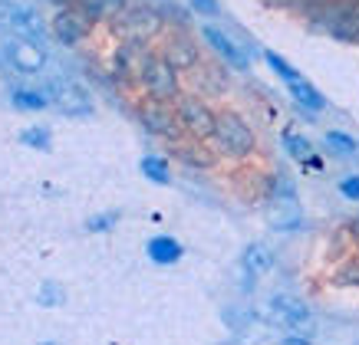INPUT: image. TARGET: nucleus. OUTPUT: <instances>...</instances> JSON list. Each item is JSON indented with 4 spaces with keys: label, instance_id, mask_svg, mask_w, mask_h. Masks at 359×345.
Segmentation results:
<instances>
[{
    "label": "nucleus",
    "instance_id": "nucleus-1",
    "mask_svg": "<svg viewBox=\"0 0 359 345\" xmlns=\"http://www.w3.org/2000/svg\"><path fill=\"white\" fill-rule=\"evenodd\" d=\"M215 155L231 158V162H244L257 151V132L250 129V122L241 115L238 108H221L215 119V135L208 141Z\"/></svg>",
    "mask_w": 359,
    "mask_h": 345
},
{
    "label": "nucleus",
    "instance_id": "nucleus-2",
    "mask_svg": "<svg viewBox=\"0 0 359 345\" xmlns=\"http://www.w3.org/2000/svg\"><path fill=\"white\" fill-rule=\"evenodd\" d=\"M306 27L320 36H330L337 43L359 46V0H333L327 10H320Z\"/></svg>",
    "mask_w": 359,
    "mask_h": 345
},
{
    "label": "nucleus",
    "instance_id": "nucleus-3",
    "mask_svg": "<svg viewBox=\"0 0 359 345\" xmlns=\"http://www.w3.org/2000/svg\"><path fill=\"white\" fill-rule=\"evenodd\" d=\"M139 86L145 92V99L175 102V99L182 96V73L158 50H149L145 63H142V73H139Z\"/></svg>",
    "mask_w": 359,
    "mask_h": 345
},
{
    "label": "nucleus",
    "instance_id": "nucleus-4",
    "mask_svg": "<svg viewBox=\"0 0 359 345\" xmlns=\"http://www.w3.org/2000/svg\"><path fill=\"white\" fill-rule=\"evenodd\" d=\"M112 27L122 33V40H139V43H152L155 36H162L165 33V17L158 13V7H152V3H145V0H135L129 7L112 20Z\"/></svg>",
    "mask_w": 359,
    "mask_h": 345
},
{
    "label": "nucleus",
    "instance_id": "nucleus-5",
    "mask_svg": "<svg viewBox=\"0 0 359 345\" xmlns=\"http://www.w3.org/2000/svg\"><path fill=\"white\" fill-rule=\"evenodd\" d=\"M50 99V106L60 108L63 115L69 119H86L93 115V96H89V89L73 79V76H50L43 86H40Z\"/></svg>",
    "mask_w": 359,
    "mask_h": 345
},
{
    "label": "nucleus",
    "instance_id": "nucleus-6",
    "mask_svg": "<svg viewBox=\"0 0 359 345\" xmlns=\"http://www.w3.org/2000/svg\"><path fill=\"white\" fill-rule=\"evenodd\" d=\"M172 106H175V115H178V125H182V132H185V139H191V141H211L218 112L208 106V99L195 96V92H182Z\"/></svg>",
    "mask_w": 359,
    "mask_h": 345
},
{
    "label": "nucleus",
    "instance_id": "nucleus-7",
    "mask_svg": "<svg viewBox=\"0 0 359 345\" xmlns=\"http://www.w3.org/2000/svg\"><path fill=\"white\" fill-rule=\"evenodd\" d=\"M0 30H7L11 36H20V40H30V43L43 46L46 36H50V23L33 10V7H27V3L0 0Z\"/></svg>",
    "mask_w": 359,
    "mask_h": 345
},
{
    "label": "nucleus",
    "instance_id": "nucleus-8",
    "mask_svg": "<svg viewBox=\"0 0 359 345\" xmlns=\"http://www.w3.org/2000/svg\"><path fill=\"white\" fill-rule=\"evenodd\" d=\"M135 115H139L142 129L155 135V139H165L178 145V141H185V132L178 125V115H175V106L172 102H155V99H145L135 106Z\"/></svg>",
    "mask_w": 359,
    "mask_h": 345
},
{
    "label": "nucleus",
    "instance_id": "nucleus-9",
    "mask_svg": "<svg viewBox=\"0 0 359 345\" xmlns=\"http://www.w3.org/2000/svg\"><path fill=\"white\" fill-rule=\"evenodd\" d=\"M201 43L218 56V63L238 69V73H248L250 69V50L244 43H238L228 30H221L218 23H201Z\"/></svg>",
    "mask_w": 359,
    "mask_h": 345
},
{
    "label": "nucleus",
    "instance_id": "nucleus-10",
    "mask_svg": "<svg viewBox=\"0 0 359 345\" xmlns=\"http://www.w3.org/2000/svg\"><path fill=\"white\" fill-rule=\"evenodd\" d=\"M267 309H271V316L277 319V325L290 329V332L306 335L310 329H313V309H310L300 296H290V293H273L271 300H267Z\"/></svg>",
    "mask_w": 359,
    "mask_h": 345
},
{
    "label": "nucleus",
    "instance_id": "nucleus-11",
    "mask_svg": "<svg viewBox=\"0 0 359 345\" xmlns=\"http://www.w3.org/2000/svg\"><path fill=\"white\" fill-rule=\"evenodd\" d=\"M158 53H162L178 73H191V69L201 66V46H198V40L188 30H172V27H168L165 43Z\"/></svg>",
    "mask_w": 359,
    "mask_h": 345
},
{
    "label": "nucleus",
    "instance_id": "nucleus-12",
    "mask_svg": "<svg viewBox=\"0 0 359 345\" xmlns=\"http://www.w3.org/2000/svg\"><path fill=\"white\" fill-rule=\"evenodd\" d=\"M152 46L149 43H139V40H122L116 46V56H112V76L119 86H139V73H142V63L149 56Z\"/></svg>",
    "mask_w": 359,
    "mask_h": 345
},
{
    "label": "nucleus",
    "instance_id": "nucleus-13",
    "mask_svg": "<svg viewBox=\"0 0 359 345\" xmlns=\"http://www.w3.org/2000/svg\"><path fill=\"white\" fill-rule=\"evenodd\" d=\"M93 27H96V23L89 20L83 10H76V7H63V10H56L53 20H50L53 40L56 43H63V46H79L89 36Z\"/></svg>",
    "mask_w": 359,
    "mask_h": 345
},
{
    "label": "nucleus",
    "instance_id": "nucleus-14",
    "mask_svg": "<svg viewBox=\"0 0 359 345\" xmlns=\"http://www.w3.org/2000/svg\"><path fill=\"white\" fill-rule=\"evenodd\" d=\"M4 56L11 69L23 76H36L46 69V50L40 43H30V40H20V36H7L4 40Z\"/></svg>",
    "mask_w": 359,
    "mask_h": 345
},
{
    "label": "nucleus",
    "instance_id": "nucleus-15",
    "mask_svg": "<svg viewBox=\"0 0 359 345\" xmlns=\"http://www.w3.org/2000/svg\"><path fill=\"white\" fill-rule=\"evenodd\" d=\"M188 79H191L195 96H201V99L224 96V92L231 89L228 76H224V63H208V59H201V66H198V69H191V73H188Z\"/></svg>",
    "mask_w": 359,
    "mask_h": 345
},
{
    "label": "nucleus",
    "instance_id": "nucleus-16",
    "mask_svg": "<svg viewBox=\"0 0 359 345\" xmlns=\"http://www.w3.org/2000/svg\"><path fill=\"white\" fill-rule=\"evenodd\" d=\"M287 92H290V99L300 106V112L316 115V112H323V108H327V96H323V92H320L306 76H300V79H294V83H287Z\"/></svg>",
    "mask_w": 359,
    "mask_h": 345
},
{
    "label": "nucleus",
    "instance_id": "nucleus-17",
    "mask_svg": "<svg viewBox=\"0 0 359 345\" xmlns=\"http://www.w3.org/2000/svg\"><path fill=\"white\" fill-rule=\"evenodd\" d=\"M172 155L182 164H188V168H211V164H215V158H218V155H215V148H211L208 141H191V139L172 145Z\"/></svg>",
    "mask_w": 359,
    "mask_h": 345
},
{
    "label": "nucleus",
    "instance_id": "nucleus-18",
    "mask_svg": "<svg viewBox=\"0 0 359 345\" xmlns=\"http://www.w3.org/2000/svg\"><path fill=\"white\" fill-rule=\"evenodd\" d=\"M145 257L152 260L155 267H175L178 260L185 257V247H182L175 237L162 234V237H152L149 244H145Z\"/></svg>",
    "mask_w": 359,
    "mask_h": 345
},
{
    "label": "nucleus",
    "instance_id": "nucleus-19",
    "mask_svg": "<svg viewBox=\"0 0 359 345\" xmlns=\"http://www.w3.org/2000/svg\"><path fill=\"white\" fill-rule=\"evenodd\" d=\"M241 267H244V273H250V276H264V273L273 270V250L267 247V244H248L244 247V253H241Z\"/></svg>",
    "mask_w": 359,
    "mask_h": 345
},
{
    "label": "nucleus",
    "instance_id": "nucleus-20",
    "mask_svg": "<svg viewBox=\"0 0 359 345\" xmlns=\"http://www.w3.org/2000/svg\"><path fill=\"white\" fill-rule=\"evenodd\" d=\"M126 7H129V0H76V10H83L93 23L116 20Z\"/></svg>",
    "mask_w": 359,
    "mask_h": 345
},
{
    "label": "nucleus",
    "instance_id": "nucleus-21",
    "mask_svg": "<svg viewBox=\"0 0 359 345\" xmlns=\"http://www.w3.org/2000/svg\"><path fill=\"white\" fill-rule=\"evenodd\" d=\"M323 148H327V155H333V158H353V155L359 151V139L353 135V132L327 129V135H323Z\"/></svg>",
    "mask_w": 359,
    "mask_h": 345
},
{
    "label": "nucleus",
    "instance_id": "nucleus-22",
    "mask_svg": "<svg viewBox=\"0 0 359 345\" xmlns=\"http://www.w3.org/2000/svg\"><path fill=\"white\" fill-rule=\"evenodd\" d=\"M330 283H333L337 290H359V253H349L346 260L333 263Z\"/></svg>",
    "mask_w": 359,
    "mask_h": 345
},
{
    "label": "nucleus",
    "instance_id": "nucleus-23",
    "mask_svg": "<svg viewBox=\"0 0 359 345\" xmlns=\"http://www.w3.org/2000/svg\"><path fill=\"white\" fill-rule=\"evenodd\" d=\"M139 171H142V178H145V181L158 184V188L172 184V164H168V158H165V155H142Z\"/></svg>",
    "mask_w": 359,
    "mask_h": 345
},
{
    "label": "nucleus",
    "instance_id": "nucleus-24",
    "mask_svg": "<svg viewBox=\"0 0 359 345\" xmlns=\"http://www.w3.org/2000/svg\"><path fill=\"white\" fill-rule=\"evenodd\" d=\"M11 102L17 112H43L46 106H50V99H46L43 89L36 86H17L11 92Z\"/></svg>",
    "mask_w": 359,
    "mask_h": 345
},
{
    "label": "nucleus",
    "instance_id": "nucleus-25",
    "mask_svg": "<svg viewBox=\"0 0 359 345\" xmlns=\"http://www.w3.org/2000/svg\"><path fill=\"white\" fill-rule=\"evenodd\" d=\"M280 145H283V151H287V158H290V162H297V164H304L306 158H313V155H316V151H313V141L306 139L304 132H294V129L283 132Z\"/></svg>",
    "mask_w": 359,
    "mask_h": 345
},
{
    "label": "nucleus",
    "instance_id": "nucleus-26",
    "mask_svg": "<svg viewBox=\"0 0 359 345\" xmlns=\"http://www.w3.org/2000/svg\"><path fill=\"white\" fill-rule=\"evenodd\" d=\"M349 253H359V250H356V244H353V234H349L346 220H343V224H337V227H333V234H330L327 257L333 260V263H339V260H346Z\"/></svg>",
    "mask_w": 359,
    "mask_h": 345
},
{
    "label": "nucleus",
    "instance_id": "nucleus-27",
    "mask_svg": "<svg viewBox=\"0 0 359 345\" xmlns=\"http://www.w3.org/2000/svg\"><path fill=\"white\" fill-rule=\"evenodd\" d=\"M264 63L271 66V73L277 76V79H280L283 86H287V83H294V79H300V69H297L294 63H290V59H283L280 53H273V50H264Z\"/></svg>",
    "mask_w": 359,
    "mask_h": 345
},
{
    "label": "nucleus",
    "instance_id": "nucleus-28",
    "mask_svg": "<svg viewBox=\"0 0 359 345\" xmlns=\"http://www.w3.org/2000/svg\"><path fill=\"white\" fill-rule=\"evenodd\" d=\"M20 141L27 148H36V151H50L53 148V132L46 125H30V129L20 132Z\"/></svg>",
    "mask_w": 359,
    "mask_h": 345
},
{
    "label": "nucleus",
    "instance_id": "nucleus-29",
    "mask_svg": "<svg viewBox=\"0 0 359 345\" xmlns=\"http://www.w3.org/2000/svg\"><path fill=\"white\" fill-rule=\"evenodd\" d=\"M333 0H287L283 3V10H290L297 13V17H304V20H313L320 10H327Z\"/></svg>",
    "mask_w": 359,
    "mask_h": 345
},
{
    "label": "nucleus",
    "instance_id": "nucleus-30",
    "mask_svg": "<svg viewBox=\"0 0 359 345\" xmlns=\"http://www.w3.org/2000/svg\"><path fill=\"white\" fill-rule=\"evenodd\" d=\"M119 224V214L116 211H106V214H96L86 220V230L89 234H102V230H112V227Z\"/></svg>",
    "mask_w": 359,
    "mask_h": 345
},
{
    "label": "nucleus",
    "instance_id": "nucleus-31",
    "mask_svg": "<svg viewBox=\"0 0 359 345\" xmlns=\"http://www.w3.org/2000/svg\"><path fill=\"white\" fill-rule=\"evenodd\" d=\"M63 300L66 296H63V286H60V283H43V286H40V296H36L40 306H60Z\"/></svg>",
    "mask_w": 359,
    "mask_h": 345
},
{
    "label": "nucleus",
    "instance_id": "nucleus-32",
    "mask_svg": "<svg viewBox=\"0 0 359 345\" xmlns=\"http://www.w3.org/2000/svg\"><path fill=\"white\" fill-rule=\"evenodd\" d=\"M337 191L343 201H353V204H359V174H346V178H339Z\"/></svg>",
    "mask_w": 359,
    "mask_h": 345
},
{
    "label": "nucleus",
    "instance_id": "nucleus-33",
    "mask_svg": "<svg viewBox=\"0 0 359 345\" xmlns=\"http://www.w3.org/2000/svg\"><path fill=\"white\" fill-rule=\"evenodd\" d=\"M188 10L195 13V17H221V3L218 0H188Z\"/></svg>",
    "mask_w": 359,
    "mask_h": 345
},
{
    "label": "nucleus",
    "instance_id": "nucleus-34",
    "mask_svg": "<svg viewBox=\"0 0 359 345\" xmlns=\"http://www.w3.org/2000/svg\"><path fill=\"white\" fill-rule=\"evenodd\" d=\"M280 345H313V342H310V335L290 332V335H283V342H280Z\"/></svg>",
    "mask_w": 359,
    "mask_h": 345
},
{
    "label": "nucleus",
    "instance_id": "nucleus-35",
    "mask_svg": "<svg viewBox=\"0 0 359 345\" xmlns=\"http://www.w3.org/2000/svg\"><path fill=\"white\" fill-rule=\"evenodd\" d=\"M346 227H349V234H353V244H356V250H359V214L349 217Z\"/></svg>",
    "mask_w": 359,
    "mask_h": 345
},
{
    "label": "nucleus",
    "instance_id": "nucleus-36",
    "mask_svg": "<svg viewBox=\"0 0 359 345\" xmlns=\"http://www.w3.org/2000/svg\"><path fill=\"white\" fill-rule=\"evenodd\" d=\"M304 168H310V171H323V168H327V162H323L320 155H313V158H306V162H304Z\"/></svg>",
    "mask_w": 359,
    "mask_h": 345
},
{
    "label": "nucleus",
    "instance_id": "nucleus-37",
    "mask_svg": "<svg viewBox=\"0 0 359 345\" xmlns=\"http://www.w3.org/2000/svg\"><path fill=\"white\" fill-rule=\"evenodd\" d=\"M267 3H273V7H283V3H287V0H267Z\"/></svg>",
    "mask_w": 359,
    "mask_h": 345
},
{
    "label": "nucleus",
    "instance_id": "nucleus-38",
    "mask_svg": "<svg viewBox=\"0 0 359 345\" xmlns=\"http://www.w3.org/2000/svg\"><path fill=\"white\" fill-rule=\"evenodd\" d=\"M40 345H56V342H40Z\"/></svg>",
    "mask_w": 359,
    "mask_h": 345
}]
</instances>
